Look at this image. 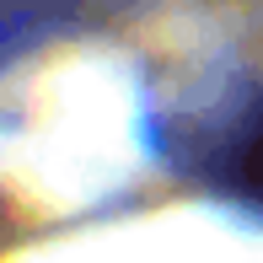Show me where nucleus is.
<instances>
[{
    "mask_svg": "<svg viewBox=\"0 0 263 263\" xmlns=\"http://www.w3.org/2000/svg\"><path fill=\"white\" fill-rule=\"evenodd\" d=\"M172 161L210 183L215 194L263 215V91H242L236 102L177 118Z\"/></svg>",
    "mask_w": 263,
    "mask_h": 263,
    "instance_id": "obj_1",
    "label": "nucleus"
},
{
    "mask_svg": "<svg viewBox=\"0 0 263 263\" xmlns=\"http://www.w3.org/2000/svg\"><path fill=\"white\" fill-rule=\"evenodd\" d=\"M11 231H16V215H11V204H6V199H0V253H6Z\"/></svg>",
    "mask_w": 263,
    "mask_h": 263,
    "instance_id": "obj_2",
    "label": "nucleus"
}]
</instances>
